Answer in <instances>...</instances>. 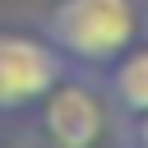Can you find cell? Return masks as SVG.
Returning <instances> with one entry per match:
<instances>
[{"label":"cell","instance_id":"cell-1","mask_svg":"<svg viewBox=\"0 0 148 148\" xmlns=\"http://www.w3.org/2000/svg\"><path fill=\"white\" fill-rule=\"evenodd\" d=\"M42 37L83 69H106L139 42L134 0H56L42 18Z\"/></svg>","mask_w":148,"mask_h":148},{"label":"cell","instance_id":"cell-2","mask_svg":"<svg viewBox=\"0 0 148 148\" xmlns=\"http://www.w3.org/2000/svg\"><path fill=\"white\" fill-rule=\"evenodd\" d=\"M65 74H69V60L46 37L0 32V111L37 106Z\"/></svg>","mask_w":148,"mask_h":148},{"label":"cell","instance_id":"cell-3","mask_svg":"<svg viewBox=\"0 0 148 148\" xmlns=\"http://www.w3.org/2000/svg\"><path fill=\"white\" fill-rule=\"evenodd\" d=\"M37 106H42V125H46V134H51L56 148H92V143L102 139V125H106L102 102H97L92 88L74 83L69 74H65Z\"/></svg>","mask_w":148,"mask_h":148},{"label":"cell","instance_id":"cell-4","mask_svg":"<svg viewBox=\"0 0 148 148\" xmlns=\"http://www.w3.org/2000/svg\"><path fill=\"white\" fill-rule=\"evenodd\" d=\"M106 92L125 116L148 111V46H130L106 65Z\"/></svg>","mask_w":148,"mask_h":148},{"label":"cell","instance_id":"cell-5","mask_svg":"<svg viewBox=\"0 0 148 148\" xmlns=\"http://www.w3.org/2000/svg\"><path fill=\"white\" fill-rule=\"evenodd\" d=\"M134 143H139V148H148V111H143V116H134Z\"/></svg>","mask_w":148,"mask_h":148},{"label":"cell","instance_id":"cell-6","mask_svg":"<svg viewBox=\"0 0 148 148\" xmlns=\"http://www.w3.org/2000/svg\"><path fill=\"white\" fill-rule=\"evenodd\" d=\"M143 9H148V0H143Z\"/></svg>","mask_w":148,"mask_h":148}]
</instances>
